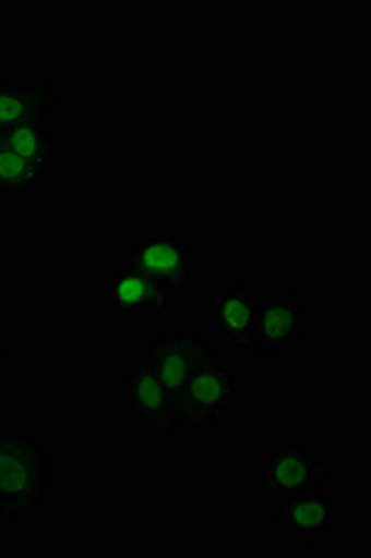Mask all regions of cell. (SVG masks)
I'll return each instance as SVG.
<instances>
[{"label":"cell","instance_id":"obj_8","mask_svg":"<svg viewBox=\"0 0 371 558\" xmlns=\"http://www.w3.org/2000/svg\"><path fill=\"white\" fill-rule=\"evenodd\" d=\"M258 296L239 278H228L225 291L210 296L207 318L231 350L252 355L256 336Z\"/></svg>","mask_w":371,"mask_h":558},{"label":"cell","instance_id":"obj_9","mask_svg":"<svg viewBox=\"0 0 371 558\" xmlns=\"http://www.w3.org/2000/svg\"><path fill=\"white\" fill-rule=\"evenodd\" d=\"M270 521L284 533L302 538L308 547L320 549L333 534L338 505L326 489L295 495L271 507Z\"/></svg>","mask_w":371,"mask_h":558},{"label":"cell","instance_id":"obj_14","mask_svg":"<svg viewBox=\"0 0 371 558\" xmlns=\"http://www.w3.org/2000/svg\"><path fill=\"white\" fill-rule=\"evenodd\" d=\"M4 402H7V386H4L2 373H0V425H2V410H4Z\"/></svg>","mask_w":371,"mask_h":558},{"label":"cell","instance_id":"obj_1","mask_svg":"<svg viewBox=\"0 0 371 558\" xmlns=\"http://www.w3.org/2000/svg\"><path fill=\"white\" fill-rule=\"evenodd\" d=\"M51 454L34 434L0 425V523L31 520L51 486Z\"/></svg>","mask_w":371,"mask_h":558},{"label":"cell","instance_id":"obj_11","mask_svg":"<svg viewBox=\"0 0 371 558\" xmlns=\"http://www.w3.org/2000/svg\"><path fill=\"white\" fill-rule=\"evenodd\" d=\"M68 89L46 76L38 83L13 84L0 81V129L33 120H47L62 107Z\"/></svg>","mask_w":371,"mask_h":558},{"label":"cell","instance_id":"obj_2","mask_svg":"<svg viewBox=\"0 0 371 558\" xmlns=\"http://www.w3.org/2000/svg\"><path fill=\"white\" fill-rule=\"evenodd\" d=\"M331 463L301 444H280L262 463L260 495L265 507H275L295 495L321 492L333 486Z\"/></svg>","mask_w":371,"mask_h":558},{"label":"cell","instance_id":"obj_10","mask_svg":"<svg viewBox=\"0 0 371 558\" xmlns=\"http://www.w3.org/2000/svg\"><path fill=\"white\" fill-rule=\"evenodd\" d=\"M173 292L136 268L120 265L107 283V304L120 320L141 315H167Z\"/></svg>","mask_w":371,"mask_h":558},{"label":"cell","instance_id":"obj_4","mask_svg":"<svg viewBox=\"0 0 371 558\" xmlns=\"http://www.w3.org/2000/svg\"><path fill=\"white\" fill-rule=\"evenodd\" d=\"M123 402L136 426L149 436L154 445H165L181 438L178 408L168 393L144 350L129 362L123 376Z\"/></svg>","mask_w":371,"mask_h":558},{"label":"cell","instance_id":"obj_7","mask_svg":"<svg viewBox=\"0 0 371 558\" xmlns=\"http://www.w3.org/2000/svg\"><path fill=\"white\" fill-rule=\"evenodd\" d=\"M123 265L157 279L172 292L191 294L199 289L194 254L183 236L155 235L139 239L129 247Z\"/></svg>","mask_w":371,"mask_h":558},{"label":"cell","instance_id":"obj_3","mask_svg":"<svg viewBox=\"0 0 371 558\" xmlns=\"http://www.w3.org/2000/svg\"><path fill=\"white\" fill-rule=\"evenodd\" d=\"M241 393V375L223 362L210 363L187 381L178 400L181 434L215 430L230 417Z\"/></svg>","mask_w":371,"mask_h":558},{"label":"cell","instance_id":"obj_13","mask_svg":"<svg viewBox=\"0 0 371 558\" xmlns=\"http://www.w3.org/2000/svg\"><path fill=\"white\" fill-rule=\"evenodd\" d=\"M39 183H44L39 173L25 159H21L0 136V194L31 196L38 191Z\"/></svg>","mask_w":371,"mask_h":558},{"label":"cell","instance_id":"obj_6","mask_svg":"<svg viewBox=\"0 0 371 558\" xmlns=\"http://www.w3.org/2000/svg\"><path fill=\"white\" fill-rule=\"evenodd\" d=\"M144 354L167 386L176 408L187 381L205 365L220 362L217 344L194 330L163 331L147 343Z\"/></svg>","mask_w":371,"mask_h":558},{"label":"cell","instance_id":"obj_12","mask_svg":"<svg viewBox=\"0 0 371 558\" xmlns=\"http://www.w3.org/2000/svg\"><path fill=\"white\" fill-rule=\"evenodd\" d=\"M0 136L13 151L25 159L39 178L49 179L51 168L62 155V147L52 138L47 120H33L13 128L0 129Z\"/></svg>","mask_w":371,"mask_h":558},{"label":"cell","instance_id":"obj_5","mask_svg":"<svg viewBox=\"0 0 371 558\" xmlns=\"http://www.w3.org/2000/svg\"><path fill=\"white\" fill-rule=\"evenodd\" d=\"M308 299L299 281L286 287L284 292H270L258 296L256 336L252 357L263 360L270 368L278 367L282 349L307 347L308 337L302 330Z\"/></svg>","mask_w":371,"mask_h":558},{"label":"cell","instance_id":"obj_15","mask_svg":"<svg viewBox=\"0 0 371 558\" xmlns=\"http://www.w3.org/2000/svg\"><path fill=\"white\" fill-rule=\"evenodd\" d=\"M8 357H10V347L0 343V373H2V368L7 367Z\"/></svg>","mask_w":371,"mask_h":558}]
</instances>
